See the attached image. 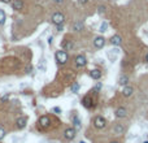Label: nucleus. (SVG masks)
<instances>
[{
  "label": "nucleus",
  "mask_w": 148,
  "mask_h": 143,
  "mask_svg": "<svg viewBox=\"0 0 148 143\" xmlns=\"http://www.w3.org/2000/svg\"><path fill=\"white\" fill-rule=\"evenodd\" d=\"M73 124H74V129H79L81 128V121H79L78 117H75V116L73 117Z\"/></svg>",
  "instance_id": "nucleus-20"
},
{
  "label": "nucleus",
  "mask_w": 148,
  "mask_h": 143,
  "mask_svg": "<svg viewBox=\"0 0 148 143\" xmlns=\"http://www.w3.org/2000/svg\"><path fill=\"white\" fill-rule=\"evenodd\" d=\"M75 134H77V131H75V129L74 128H69V129H66L65 130V133H64V135H65V138L66 139H74L75 138Z\"/></svg>",
  "instance_id": "nucleus-7"
},
{
  "label": "nucleus",
  "mask_w": 148,
  "mask_h": 143,
  "mask_svg": "<svg viewBox=\"0 0 148 143\" xmlns=\"http://www.w3.org/2000/svg\"><path fill=\"white\" fill-rule=\"evenodd\" d=\"M90 77L92 79H100V77H102V72L99 69H92L91 72H90Z\"/></svg>",
  "instance_id": "nucleus-14"
},
{
  "label": "nucleus",
  "mask_w": 148,
  "mask_h": 143,
  "mask_svg": "<svg viewBox=\"0 0 148 143\" xmlns=\"http://www.w3.org/2000/svg\"><path fill=\"white\" fill-rule=\"evenodd\" d=\"M90 0H78V3L79 4H86V3H88Z\"/></svg>",
  "instance_id": "nucleus-26"
},
{
  "label": "nucleus",
  "mask_w": 148,
  "mask_h": 143,
  "mask_svg": "<svg viewBox=\"0 0 148 143\" xmlns=\"http://www.w3.org/2000/svg\"><path fill=\"white\" fill-rule=\"evenodd\" d=\"M125 133V126L123 124H114L113 126V134L114 135H121Z\"/></svg>",
  "instance_id": "nucleus-5"
},
{
  "label": "nucleus",
  "mask_w": 148,
  "mask_h": 143,
  "mask_svg": "<svg viewBox=\"0 0 148 143\" xmlns=\"http://www.w3.org/2000/svg\"><path fill=\"white\" fill-rule=\"evenodd\" d=\"M56 60H57V63L61 65H64L66 61H68V53H66V51H57L56 52Z\"/></svg>",
  "instance_id": "nucleus-2"
},
{
  "label": "nucleus",
  "mask_w": 148,
  "mask_h": 143,
  "mask_svg": "<svg viewBox=\"0 0 148 143\" xmlns=\"http://www.w3.org/2000/svg\"><path fill=\"white\" fill-rule=\"evenodd\" d=\"M57 26V31H62V25H56Z\"/></svg>",
  "instance_id": "nucleus-28"
},
{
  "label": "nucleus",
  "mask_w": 148,
  "mask_h": 143,
  "mask_svg": "<svg viewBox=\"0 0 148 143\" xmlns=\"http://www.w3.org/2000/svg\"><path fill=\"white\" fill-rule=\"evenodd\" d=\"M94 126L96 129H104L107 126V120L102 116H96L95 119H94Z\"/></svg>",
  "instance_id": "nucleus-1"
},
{
  "label": "nucleus",
  "mask_w": 148,
  "mask_h": 143,
  "mask_svg": "<svg viewBox=\"0 0 148 143\" xmlns=\"http://www.w3.org/2000/svg\"><path fill=\"white\" fill-rule=\"evenodd\" d=\"M79 143H86V142H79Z\"/></svg>",
  "instance_id": "nucleus-34"
},
{
  "label": "nucleus",
  "mask_w": 148,
  "mask_h": 143,
  "mask_svg": "<svg viewBox=\"0 0 148 143\" xmlns=\"http://www.w3.org/2000/svg\"><path fill=\"white\" fill-rule=\"evenodd\" d=\"M105 44V39L103 37H96L95 39H94V46L96 47V48H103Z\"/></svg>",
  "instance_id": "nucleus-10"
},
{
  "label": "nucleus",
  "mask_w": 148,
  "mask_h": 143,
  "mask_svg": "<svg viewBox=\"0 0 148 143\" xmlns=\"http://www.w3.org/2000/svg\"><path fill=\"white\" fill-rule=\"evenodd\" d=\"M86 64H87V60H86V57H84L83 55H79V56L75 57V65H77L78 68L84 67Z\"/></svg>",
  "instance_id": "nucleus-8"
},
{
  "label": "nucleus",
  "mask_w": 148,
  "mask_h": 143,
  "mask_svg": "<svg viewBox=\"0 0 148 143\" xmlns=\"http://www.w3.org/2000/svg\"><path fill=\"white\" fill-rule=\"evenodd\" d=\"M107 28H108V24H107V22H103L99 31H100V33H104V31H107Z\"/></svg>",
  "instance_id": "nucleus-24"
},
{
  "label": "nucleus",
  "mask_w": 148,
  "mask_h": 143,
  "mask_svg": "<svg viewBox=\"0 0 148 143\" xmlns=\"http://www.w3.org/2000/svg\"><path fill=\"white\" fill-rule=\"evenodd\" d=\"M12 7H13V9L20 11V9L24 8V1H22V0H13Z\"/></svg>",
  "instance_id": "nucleus-13"
},
{
  "label": "nucleus",
  "mask_w": 148,
  "mask_h": 143,
  "mask_svg": "<svg viewBox=\"0 0 148 143\" xmlns=\"http://www.w3.org/2000/svg\"><path fill=\"white\" fill-rule=\"evenodd\" d=\"M111 43L113 44V46H121V43H122V38H121L118 34H116V35H113V37L111 38Z\"/></svg>",
  "instance_id": "nucleus-12"
},
{
  "label": "nucleus",
  "mask_w": 148,
  "mask_h": 143,
  "mask_svg": "<svg viewBox=\"0 0 148 143\" xmlns=\"http://www.w3.org/2000/svg\"><path fill=\"white\" fill-rule=\"evenodd\" d=\"M145 63H148V52H147V55H145Z\"/></svg>",
  "instance_id": "nucleus-31"
},
{
  "label": "nucleus",
  "mask_w": 148,
  "mask_h": 143,
  "mask_svg": "<svg viewBox=\"0 0 148 143\" xmlns=\"http://www.w3.org/2000/svg\"><path fill=\"white\" fill-rule=\"evenodd\" d=\"M53 111H55V112H57V113L61 112V109H60V108H57V107H56V108H53Z\"/></svg>",
  "instance_id": "nucleus-29"
},
{
  "label": "nucleus",
  "mask_w": 148,
  "mask_h": 143,
  "mask_svg": "<svg viewBox=\"0 0 148 143\" xmlns=\"http://www.w3.org/2000/svg\"><path fill=\"white\" fill-rule=\"evenodd\" d=\"M143 143H148V140H145V142H143Z\"/></svg>",
  "instance_id": "nucleus-33"
},
{
  "label": "nucleus",
  "mask_w": 148,
  "mask_h": 143,
  "mask_svg": "<svg viewBox=\"0 0 148 143\" xmlns=\"http://www.w3.org/2000/svg\"><path fill=\"white\" fill-rule=\"evenodd\" d=\"M118 83H120L121 86H123V87L127 86V85H129V77H127V76H121L120 79H118Z\"/></svg>",
  "instance_id": "nucleus-18"
},
{
  "label": "nucleus",
  "mask_w": 148,
  "mask_h": 143,
  "mask_svg": "<svg viewBox=\"0 0 148 143\" xmlns=\"http://www.w3.org/2000/svg\"><path fill=\"white\" fill-rule=\"evenodd\" d=\"M71 30H74V31H82V30H83V22H81V21L74 22L73 26H71Z\"/></svg>",
  "instance_id": "nucleus-16"
},
{
  "label": "nucleus",
  "mask_w": 148,
  "mask_h": 143,
  "mask_svg": "<svg viewBox=\"0 0 148 143\" xmlns=\"http://www.w3.org/2000/svg\"><path fill=\"white\" fill-rule=\"evenodd\" d=\"M39 69L42 70V72H46V69H47V61L46 60H42L39 63Z\"/></svg>",
  "instance_id": "nucleus-21"
},
{
  "label": "nucleus",
  "mask_w": 148,
  "mask_h": 143,
  "mask_svg": "<svg viewBox=\"0 0 148 143\" xmlns=\"http://www.w3.org/2000/svg\"><path fill=\"white\" fill-rule=\"evenodd\" d=\"M82 104H83L86 108H92V107H95V101H94V99L90 95H87V96L83 98V100H82Z\"/></svg>",
  "instance_id": "nucleus-4"
},
{
  "label": "nucleus",
  "mask_w": 148,
  "mask_h": 143,
  "mask_svg": "<svg viewBox=\"0 0 148 143\" xmlns=\"http://www.w3.org/2000/svg\"><path fill=\"white\" fill-rule=\"evenodd\" d=\"M16 124H17V128L18 129H24L26 126V117H20Z\"/></svg>",
  "instance_id": "nucleus-17"
},
{
  "label": "nucleus",
  "mask_w": 148,
  "mask_h": 143,
  "mask_svg": "<svg viewBox=\"0 0 148 143\" xmlns=\"http://www.w3.org/2000/svg\"><path fill=\"white\" fill-rule=\"evenodd\" d=\"M5 20H7L5 12H4L3 9H0V25H4V24H5Z\"/></svg>",
  "instance_id": "nucleus-19"
},
{
  "label": "nucleus",
  "mask_w": 148,
  "mask_h": 143,
  "mask_svg": "<svg viewBox=\"0 0 148 143\" xmlns=\"http://www.w3.org/2000/svg\"><path fill=\"white\" fill-rule=\"evenodd\" d=\"M134 94V88L131 87V86H125V87H123V90H122V95L125 98H129V96H131V95Z\"/></svg>",
  "instance_id": "nucleus-11"
},
{
  "label": "nucleus",
  "mask_w": 148,
  "mask_h": 143,
  "mask_svg": "<svg viewBox=\"0 0 148 143\" xmlns=\"http://www.w3.org/2000/svg\"><path fill=\"white\" fill-rule=\"evenodd\" d=\"M0 1H1V3H4V4H9L12 0H0Z\"/></svg>",
  "instance_id": "nucleus-27"
},
{
  "label": "nucleus",
  "mask_w": 148,
  "mask_h": 143,
  "mask_svg": "<svg viewBox=\"0 0 148 143\" xmlns=\"http://www.w3.org/2000/svg\"><path fill=\"white\" fill-rule=\"evenodd\" d=\"M53 1H55V3H57V4H61L64 0H53Z\"/></svg>",
  "instance_id": "nucleus-30"
},
{
  "label": "nucleus",
  "mask_w": 148,
  "mask_h": 143,
  "mask_svg": "<svg viewBox=\"0 0 148 143\" xmlns=\"http://www.w3.org/2000/svg\"><path fill=\"white\" fill-rule=\"evenodd\" d=\"M111 143H120V142H117V140H113V142H111Z\"/></svg>",
  "instance_id": "nucleus-32"
},
{
  "label": "nucleus",
  "mask_w": 148,
  "mask_h": 143,
  "mask_svg": "<svg viewBox=\"0 0 148 143\" xmlns=\"http://www.w3.org/2000/svg\"><path fill=\"white\" fill-rule=\"evenodd\" d=\"M70 90H71V92H78V90H79V85H78V83H73L71 87H70Z\"/></svg>",
  "instance_id": "nucleus-23"
},
{
  "label": "nucleus",
  "mask_w": 148,
  "mask_h": 143,
  "mask_svg": "<svg viewBox=\"0 0 148 143\" xmlns=\"http://www.w3.org/2000/svg\"><path fill=\"white\" fill-rule=\"evenodd\" d=\"M4 137H5V131H4V129H3V128H0V140L3 139Z\"/></svg>",
  "instance_id": "nucleus-25"
},
{
  "label": "nucleus",
  "mask_w": 148,
  "mask_h": 143,
  "mask_svg": "<svg viewBox=\"0 0 148 143\" xmlns=\"http://www.w3.org/2000/svg\"><path fill=\"white\" fill-rule=\"evenodd\" d=\"M74 47V43L71 42V40H65L64 43H62V48H64V51H71Z\"/></svg>",
  "instance_id": "nucleus-15"
},
{
  "label": "nucleus",
  "mask_w": 148,
  "mask_h": 143,
  "mask_svg": "<svg viewBox=\"0 0 148 143\" xmlns=\"http://www.w3.org/2000/svg\"><path fill=\"white\" fill-rule=\"evenodd\" d=\"M65 21V16L60 12H56L55 14L52 16V22L55 25H62V22Z\"/></svg>",
  "instance_id": "nucleus-3"
},
{
  "label": "nucleus",
  "mask_w": 148,
  "mask_h": 143,
  "mask_svg": "<svg viewBox=\"0 0 148 143\" xmlns=\"http://www.w3.org/2000/svg\"><path fill=\"white\" fill-rule=\"evenodd\" d=\"M38 124H39L40 128H48L51 121H49V119L47 117V116H42V117L39 119V121H38Z\"/></svg>",
  "instance_id": "nucleus-9"
},
{
  "label": "nucleus",
  "mask_w": 148,
  "mask_h": 143,
  "mask_svg": "<svg viewBox=\"0 0 148 143\" xmlns=\"http://www.w3.org/2000/svg\"><path fill=\"white\" fill-rule=\"evenodd\" d=\"M105 12H107V7L105 5H99L98 7V13L99 14H104Z\"/></svg>",
  "instance_id": "nucleus-22"
},
{
  "label": "nucleus",
  "mask_w": 148,
  "mask_h": 143,
  "mask_svg": "<svg viewBox=\"0 0 148 143\" xmlns=\"http://www.w3.org/2000/svg\"><path fill=\"white\" fill-rule=\"evenodd\" d=\"M127 116V109L125 107H118L117 109H116V117L118 119H125Z\"/></svg>",
  "instance_id": "nucleus-6"
}]
</instances>
